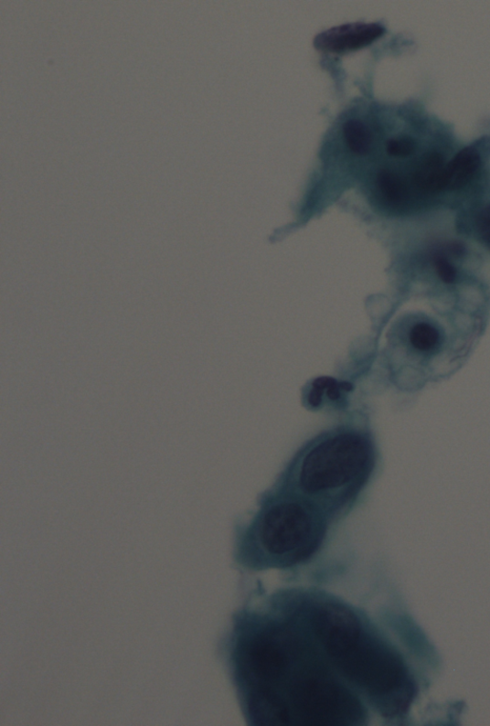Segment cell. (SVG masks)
I'll use <instances>...</instances> for the list:
<instances>
[{
  "label": "cell",
  "instance_id": "1",
  "mask_svg": "<svg viewBox=\"0 0 490 726\" xmlns=\"http://www.w3.org/2000/svg\"><path fill=\"white\" fill-rule=\"evenodd\" d=\"M229 664L250 725H366L410 712L419 688L368 612L318 588L258 595L234 617Z\"/></svg>",
  "mask_w": 490,
  "mask_h": 726
},
{
  "label": "cell",
  "instance_id": "2",
  "mask_svg": "<svg viewBox=\"0 0 490 726\" xmlns=\"http://www.w3.org/2000/svg\"><path fill=\"white\" fill-rule=\"evenodd\" d=\"M376 462L369 432L338 427L319 434L297 453L281 477L278 492L312 503L336 522L354 507Z\"/></svg>",
  "mask_w": 490,
  "mask_h": 726
},
{
  "label": "cell",
  "instance_id": "3",
  "mask_svg": "<svg viewBox=\"0 0 490 726\" xmlns=\"http://www.w3.org/2000/svg\"><path fill=\"white\" fill-rule=\"evenodd\" d=\"M333 523L312 503L278 492L239 532L237 561L251 571L298 570L320 553Z\"/></svg>",
  "mask_w": 490,
  "mask_h": 726
},
{
  "label": "cell",
  "instance_id": "4",
  "mask_svg": "<svg viewBox=\"0 0 490 726\" xmlns=\"http://www.w3.org/2000/svg\"><path fill=\"white\" fill-rule=\"evenodd\" d=\"M383 33L384 28L376 24L342 26L318 35L315 47L335 53L356 50L371 45Z\"/></svg>",
  "mask_w": 490,
  "mask_h": 726
},
{
  "label": "cell",
  "instance_id": "5",
  "mask_svg": "<svg viewBox=\"0 0 490 726\" xmlns=\"http://www.w3.org/2000/svg\"><path fill=\"white\" fill-rule=\"evenodd\" d=\"M408 345L418 356L429 358L439 354L442 347V334L433 322L418 320L408 331Z\"/></svg>",
  "mask_w": 490,
  "mask_h": 726
},
{
  "label": "cell",
  "instance_id": "6",
  "mask_svg": "<svg viewBox=\"0 0 490 726\" xmlns=\"http://www.w3.org/2000/svg\"><path fill=\"white\" fill-rule=\"evenodd\" d=\"M413 185L422 193H438L447 189L446 166L442 155H427L413 176Z\"/></svg>",
  "mask_w": 490,
  "mask_h": 726
},
{
  "label": "cell",
  "instance_id": "7",
  "mask_svg": "<svg viewBox=\"0 0 490 726\" xmlns=\"http://www.w3.org/2000/svg\"><path fill=\"white\" fill-rule=\"evenodd\" d=\"M480 164V155L474 148L462 150L446 166L447 189L458 190L465 187L478 171Z\"/></svg>",
  "mask_w": 490,
  "mask_h": 726
},
{
  "label": "cell",
  "instance_id": "8",
  "mask_svg": "<svg viewBox=\"0 0 490 726\" xmlns=\"http://www.w3.org/2000/svg\"><path fill=\"white\" fill-rule=\"evenodd\" d=\"M376 185L380 198L389 208L401 209L410 200V189L398 174L382 171L377 177Z\"/></svg>",
  "mask_w": 490,
  "mask_h": 726
},
{
  "label": "cell",
  "instance_id": "9",
  "mask_svg": "<svg viewBox=\"0 0 490 726\" xmlns=\"http://www.w3.org/2000/svg\"><path fill=\"white\" fill-rule=\"evenodd\" d=\"M344 138L346 145L357 155L369 154L373 144V135L369 128L359 120H350L344 126Z\"/></svg>",
  "mask_w": 490,
  "mask_h": 726
},
{
  "label": "cell",
  "instance_id": "10",
  "mask_svg": "<svg viewBox=\"0 0 490 726\" xmlns=\"http://www.w3.org/2000/svg\"><path fill=\"white\" fill-rule=\"evenodd\" d=\"M433 266L439 278L445 284H454L458 280V270L453 262L442 251L433 256Z\"/></svg>",
  "mask_w": 490,
  "mask_h": 726
},
{
  "label": "cell",
  "instance_id": "11",
  "mask_svg": "<svg viewBox=\"0 0 490 726\" xmlns=\"http://www.w3.org/2000/svg\"><path fill=\"white\" fill-rule=\"evenodd\" d=\"M414 150V141L410 137L392 139L387 144L386 147L388 155L395 157H406L412 155Z\"/></svg>",
  "mask_w": 490,
  "mask_h": 726
},
{
  "label": "cell",
  "instance_id": "12",
  "mask_svg": "<svg viewBox=\"0 0 490 726\" xmlns=\"http://www.w3.org/2000/svg\"><path fill=\"white\" fill-rule=\"evenodd\" d=\"M475 227L479 238L490 246V205L478 214Z\"/></svg>",
  "mask_w": 490,
  "mask_h": 726
}]
</instances>
